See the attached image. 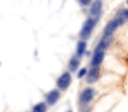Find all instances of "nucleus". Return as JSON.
Masks as SVG:
<instances>
[{"mask_svg": "<svg viewBox=\"0 0 128 112\" xmlns=\"http://www.w3.org/2000/svg\"><path fill=\"white\" fill-rule=\"evenodd\" d=\"M125 19L126 18H125V16H124V12L118 14L111 22H109L108 24H106V28H104V31H103V36H112V33H114L120 25L124 24Z\"/></svg>", "mask_w": 128, "mask_h": 112, "instance_id": "obj_1", "label": "nucleus"}, {"mask_svg": "<svg viewBox=\"0 0 128 112\" xmlns=\"http://www.w3.org/2000/svg\"><path fill=\"white\" fill-rule=\"evenodd\" d=\"M106 49V48L102 46L101 44H99V45L95 48V51H94V53H93V58H92V66L93 67H99L102 63L103 58H104V50Z\"/></svg>", "mask_w": 128, "mask_h": 112, "instance_id": "obj_2", "label": "nucleus"}, {"mask_svg": "<svg viewBox=\"0 0 128 112\" xmlns=\"http://www.w3.org/2000/svg\"><path fill=\"white\" fill-rule=\"evenodd\" d=\"M94 26H95V19L88 18V19L85 20V23L83 24L82 29H80V37H82V39H87V37L91 35V32L94 28Z\"/></svg>", "mask_w": 128, "mask_h": 112, "instance_id": "obj_3", "label": "nucleus"}, {"mask_svg": "<svg viewBox=\"0 0 128 112\" xmlns=\"http://www.w3.org/2000/svg\"><path fill=\"white\" fill-rule=\"evenodd\" d=\"M70 83H72V76H70V74L68 73V71L64 73L62 75L58 78V81H57V85H58V87L62 91L67 90V88L69 87Z\"/></svg>", "mask_w": 128, "mask_h": 112, "instance_id": "obj_4", "label": "nucleus"}, {"mask_svg": "<svg viewBox=\"0 0 128 112\" xmlns=\"http://www.w3.org/2000/svg\"><path fill=\"white\" fill-rule=\"evenodd\" d=\"M94 94H95V91L93 90L92 87L85 88L80 95V102L82 103V104H87L88 102H91V101L93 100Z\"/></svg>", "mask_w": 128, "mask_h": 112, "instance_id": "obj_5", "label": "nucleus"}, {"mask_svg": "<svg viewBox=\"0 0 128 112\" xmlns=\"http://www.w3.org/2000/svg\"><path fill=\"white\" fill-rule=\"evenodd\" d=\"M101 11H102V1L101 0H94L92 6H91V10H90L91 15L98 19L100 17V15H101Z\"/></svg>", "mask_w": 128, "mask_h": 112, "instance_id": "obj_6", "label": "nucleus"}, {"mask_svg": "<svg viewBox=\"0 0 128 112\" xmlns=\"http://www.w3.org/2000/svg\"><path fill=\"white\" fill-rule=\"evenodd\" d=\"M99 77H100V68L99 67H93V68L88 71V74H87L86 82L90 84H92V83H94V82H96L98 79H99Z\"/></svg>", "mask_w": 128, "mask_h": 112, "instance_id": "obj_7", "label": "nucleus"}, {"mask_svg": "<svg viewBox=\"0 0 128 112\" xmlns=\"http://www.w3.org/2000/svg\"><path fill=\"white\" fill-rule=\"evenodd\" d=\"M59 96H60V94H59V92L57 90H53L51 92H49L48 95H46V102H48V104H54L59 100Z\"/></svg>", "mask_w": 128, "mask_h": 112, "instance_id": "obj_8", "label": "nucleus"}, {"mask_svg": "<svg viewBox=\"0 0 128 112\" xmlns=\"http://www.w3.org/2000/svg\"><path fill=\"white\" fill-rule=\"evenodd\" d=\"M85 51H86V43H85V41H80L77 43V49H76L77 56L78 57L83 56Z\"/></svg>", "mask_w": 128, "mask_h": 112, "instance_id": "obj_9", "label": "nucleus"}, {"mask_svg": "<svg viewBox=\"0 0 128 112\" xmlns=\"http://www.w3.org/2000/svg\"><path fill=\"white\" fill-rule=\"evenodd\" d=\"M78 66H80V60H78V58H72L70 59V61H69V70L70 71H75V70H77V68H78Z\"/></svg>", "mask_w": 128, "mask_h": 112, "instance_id": "obj_10", "label": "nucleus"}, {"mask_svg": "<svg viewBox=\"0 0 128 112\" xmlns=\"http://www.w3.org/2000/svg\"><path fill=\"white\" fill-rule=\"evenodd\" d=\"M46 103H39L33 108V112H46Z\"/></svg>", "mask_w": 128, "mask_h": 112, "instance_id": "obj_11", "label": "nucleus"}, {"mask_svg": "<svg viewBox=\"0 0 128 112\" xmlns=\"http://www.w3.org/2000/svg\"><path fill=\"white\" fill-rule=\"evenodd\" d=\"M85 75H86V68H82L80 70V73H78V78H82Z\"/></svg>", "mask_w": 128, "mask_h": 112, "instance_id": "obj_12", "label": "nucleus"}, {"mask_svg": "<svg viewBox=\"0 0 128 112\" xmlns=\"http://www.w3.org/2000/svg\"><path fill=\"white\" fill-rule=\"evenodd\" d=\"M78 1H80V3L82 6H87V5H90V3H91V1H92V0H78Z\"/></svg>", "mask_w": 128, "mask_h": 112, "instance_id": "obj_13", "label": "nucleus"}, {"mask_svg": "<svg viewBox=\"0 0 128 112\" xmlns=\"http://www.w3.org/2000/svg\"><path fill=\"white\" fill-rule=\"evenodd\" d=\"M124 16H125V18H128V9L127 10H124Z\"/></svg>", "mask_w": 128, "mask_h": 112, "instance_id": "obj_14", "label": "nucleus"}, {"mask_svg": "<svg viewBox=\"0 0 128 112\" xmlns=\"http://www.w3.org/2000/svg\"><path fill=\"white\" fill-rule=\"evenodd\" d=\"M68 112H72V111H70V110H69V111H68Z\"/></svg>", "mask_w": 128, "mask_h": 112, "instance_id": "obj_15", "label": "nucleus"}, {"mask_svg": "<svg viewBox=\"0 0 128 112\" xmlns=\"http://www.w3.org/2000/svg\"><path fill=\"white\" fill-rule=\"evenodd\" d=\"M127 3H128V0H127Z\"/></svg>", "mask_w": 128, "mask_h": 112, "instance_id": "obj_16", "label": "nucleus"}]
</instances>
